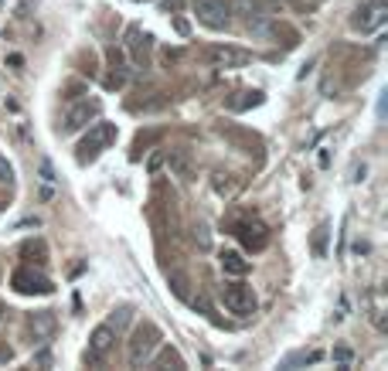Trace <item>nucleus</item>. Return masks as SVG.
Instances as JSON below:
<instances>
[{"instance_id": "nucleus-26", "label": "nucleus", "mask_w": 388, "mask_h": 371, "mask_svg": "<svg viewBox=\"0 0 388 371\" xmlns=\"http://www.w3.org/2000/svg\"><path fill=\"white\" fill-rule=\"evenodd\" d=\"M160 157H164V154H154V157H150V174H154V170L160 167Z\"/></svg>"}, {"instance_id": "nucleus-19", "label": "nucleus", "mask_w": 388, "mask_h": 371, "mask_svg": "<svg viewBox=\"0 0 388 371\" xmlns=\"http://www.w3.org/2000/svg\"><path fill=\"white\" fill-rule=\"evenodd\" d=\"M167 160H171V170H174V174H181V177H191V154H187L184 147L171 150V154H167Z\"/></svg>"}, {"instance_id": "nucleus-4", "label": "nucleus", "mask_w": 388, "mask_h": 371, "mask_svg": "<svg viewBox=\"0 0 388 371\" xmlns=\"http://www.w3.org/2000/svg\"><path fill=\"white\" fill-rule=\"evenodd\" d=\"M11 286H14V293H21V296H51L55 293V283H51L41 269H34V266H21V269H14Z\"/></svg>"}, {"instance_id": "nucleus-18", "label": "nucleus", "mask_w": 388, "mask_h": 371, "mask_svg": "<svg viewBox=\"0 0 388 371\" xmlns=\"http://www.w3.org/2000/svg\"><path fill=\"white\" fill-rule=\"evenodd\" d=\"M167 279H171L174 296H181V300H191V279H187L184 269H171V273H167Z\"/></svg>"}, {"instance_id": "nucleus-14", "label": "nucleus", "mask_w": 388, "mask_h": 371, "mask_svg": "<svg viewBox=\"0 0 388 371\" xmlns=\"http://www.w3.org/2000/svg\"><path fill=\"white\" fill-rule=\"evenodd\" d=\"M147 365H150V368H174V371L187 368V365H184V357L177 355L174 348H157V351H154V357H150Z\"/></svg>"}, {"instance_id": "nucleus-6", "label": "nucleus", "mask_w": 388, "mask_h": 371, "mask_svg": "<svg viewBox=\"0 0 388 371\" xmlns=\"http://www.w3.org/2000/svg\"><path fill=\"white\" fill-rule=\"evenodd\" d=\"M116 330L109 324H99L93 330V338H89V348H85V355H82V361L89 365V368H99L103 361H106L109 355H112V348H116Z\"/></svg>"}, {"instance_id": "nucleus-7", "label": "nucleus", "mask_w": 388, "mask_h": 371, "mask_svg": "<svg viewBox=\"0 0 388 371\" xmlns=\"http://www.w3.org/2000/svg\"><path fill=\"white\" fill-rule=\"evenodd\" d=\"M221 303L235 317H248V313H256V307H259L252 286H246V283H225L221 286Z\"/></svg>"}, {"instance_id": "nucleus-1", "label": "nucleus", "mask_w": 388, "mask_h": 371, "mask_svg": "<svg viewBox=\"0 0 388 371\" xmlns=\"http://www.w3.org/2000/svg\"><path fill=\"white\" fill-rule=\"evenodd\" d=\"M160 340H164V334H160V327H157L154 320H143V324H137L133 338H130V348H126L130 368H147V361L154 357V351L160 348Z\"/></svg>"}, {"instance_id": "nucleus-5", "label": "nucleus", "mask_w": 388, "mask_h": 371, "mask_svg": "<svg viewBox=\"0 0 388 371\" xmlns=\"http://www.w3.org/2000/svg\"><path fill=\"white\" fill-rule=\"evenodd\" d=\"M388 21V4L385 0H365L361 7L355 11V17H351V28L361 34H374L382 31Z\"/></svg>"}, {"instance_id": "nucleus-25", "label": "nucleus", "mask_w": 388, "mask_h": 371, "mask_svg": "<svg viewBox=\"0 0 388 371\" xmlns=\"http://www.w3.org/2000/svg\"><path fill=\"white\" fill-rule=\"evenodd\" d=\"M334 357H337L341 365H347V361H351V351H334Z\"/></svg>"}, {"instance_id": "nucleus-10", "label": "nucleus", "mask_w": 388, "mask_h": 371, "mask_svg": "<svg viewBox=\"0 0 388 371\" xmlns=\"http://www.w3.org/2000/svg\"><path fill=\"white\" fill-rule=\"evenodd\" d=\"M99 109L103 106H99L95 99H82V103H75V106H68V113H65V120H62V133H78V130H85V126L99 116Z\"/></svg>"}, {"instance_id": "nucleus-8", "label": "nucleus", "mask_w": 388, "mask_h": 371, "mask_svg": "<svg viewBox=\"0 0 388 371\" xmlns=\"http://www.w3.org/2000/svg\"><path fill=\"white\" fill-rule=\"evenodd\" d=\"M204 62H211L215 68H242L252 62V51L235 45H208L204 48Z\"/></svg>"}, {"instance_id": "nucleus-3", "label": "nucleus", "mask_w": 388, "mask_h": 371, "mask_svg": "<svg viewBox=\"0 0 388 371\" xmlns=\"http://www.w3.org/2000/svg\"><path fill=\"white\" fill-rule=\"evenodd\" d=\"M191 11L198 17V24L211 28V31H229L232 28L229 0H191Z\"/></svg>"}, {"instance_id": "nucleus-23", "label": "nucleus", "mask_w": 388, "mask_h": 371, "mask_svg": "<svg viewBox=\"0 0 388 371\" xmlns=\"http://www.w3.org/2000/svg\"><path fill=\"white\" fill-rule=\"evenodd\" d=\"M194 242H198V249H211V235H208V225H204V221L194 225Z\"/></svg>"}, {"instance_id": "nucleus-24", "label": "nucleus", "mask_w": 388, "mask_h": 371, "mask_svg": "<svg viewBox=\"0 0 388 371\" xmlns=\"http://www.w3.org/2000/svg\"><path fill=\"white\" fill-rule=\"evenodd\" d=\"M126 320H130V307H120V310H112V320H109V327L120 334V327H123Z\"/></svg>"}, {"instance_id": "nucleus-22", "label": "nucleus", "mask_w": 388, "mask_h": 371, "mask_svg": "<svg viewBox=\"0 0 388 371\" xmlns=\"http://www.w3.org/2000/svg\"><path fill=\"white\" fill-rule=\"evenodd\" d=\"M0 184L14 187V164H11L4 154H0Z\"/></svg>"}, {"instance_id": "nucleus-13", "label": "nucleus", "mask_w": 388, "mask_h": 371, "mask_svg": "<svg viewBox=\"0 0 388 371\" xmlns=\"http://www.w3.org/2000/svg\"><path fill=\"white\" fill-rule=\"evenodd\" d=\"M126 48L133 51V62L143 65L147 51H150V34H143L140 28H130V31H126Z\"/></svg>"}, {"instance_id": "nucleus-27", "label": "nucleus", "mask_w": 388, "mask_h": 371, "mask_svg": "<svg viewBox=\"0 0 388 371\" xmlns=\"http://www.w3.org/2000/svg\"><path fill=\"white\" fill-rule=\"evenodd\" d=\"M0 324H4V307H0Z\"/></svg>"}, {"instance_id": "nucleus-15", "label": "nucleus", "mask_w": 388, "mask_h": 371, "mask_svg": "<svg viewBox=\"0 0 388 371\" xmlns=\"http://www.w3.org/2000/svg\"><path fill=\"white\" fill-rule=\"evenodd\" d=\"M218 263H221V273H229V276H246L248 273V263L242 259V252H235V249H225L218 256Z\"/></svg>"}, {"instance_id": "nucleus-11", "label": "nucleus", "mask_w": 388, "mask_h": 371, "mask_svg": "<svg viewBox=\"0 0 388 371\" xmlns=\"http://www.w3.org/2000/svg\"><path fill=\"white\" fill-rule=\"evenodd\" d=\"M218 133L232 143L235 150H242V154H256V157H263V140L256 137V133H248V130H238V126L232 123H221L218 126Z\"/></svg>"}, {"instance_id": "nucleus-21", "label": "nucleus", "mask_w": 388, "mask_h": 371, "mask_svg": "<svg viewBox=\"0 0 388 371\" xmlns=\"http://www.w3.org/2000/svg\"><path fill=\"white\" fill-rule=\"evenodd\" d=\"M327 232H330L327 225H317V232H313V256H320V259L327 256Z\"/></svg>"}, {"instance_id": "nucleus-9", "label": "nucleus", "mask_w": 388, "mask_h": 371, "mask_svg": "<svg viewBox=\"0 0 388 371\" xmlns=\"http://www.w3.org/2000/svg\"><path fill=\"white\" fill-rule=\"evenodd\" d=\"M232 235L246 249H252V252H259V249L269 246V229H266L263 221H256V218H238L232 225Z\"/></svg>"}, {"instance_id": "nucleus-2", "label": "nucleus", "mask_w": 388, "mask_h": 371, "mask_svg": "<svg viewBox=\"0 0 388 371\" xmlns=\"http://www.w3.org/2000/svg\"><path fill=\"white\" fill-rule=\"evenodd\" d=\"M116 123H106V120H95V123H89V133L78 140V164H93L95 157L103 154V150H109L112 143H116Z\"/></svg>"}, {"instance_id": "nucleus-16", "label": "nucleus", "mask_w": 388, "mask_h": 371, "mask_svg": "<svg viewBox=\"0 0 388 371\" xmlns=\"http://www.w3.org/2000/svg\"><path fill=\"white\" fill-rule=\"evenodd\" d=\"M211 187H215L218 198H235V194H238V187H242V181H238L235 174H225V170H218L215 177H211Z\"/></svg>"}, {"instance_id": "nucleus-20", "label": "nucleus", "mask_w": 388, "mask_h": 371, "mask_svg": "<svg viewBox=\"0 0 388 371\" xmlns=\"http://www.w3.org/2000/svg\"><path fill=\"white\" fill-rule=\"evenodd\" d=\"M259 103H263V93H256V89H242V93H238V99H229L225 106L232 109V113H238V109L259 106Z\"/></svg>"}, {"instance_id": "nucleus-12", "label": "nucleus", "mask_w": 388, "mask_h": 371, "mask_svg": "<svg viewBox=\"0 0 388 371\" xmlns=\"http://www.w3.org/2000/svg\"><path fill=\"white\" fill-rule=\"evenodd\" d=\"M55 327H58V320H55V313H51V310H38V313L28 317V330H31L34 344H45V340L55 334Z\"/></svg>"}, {"instance_id": "nucleus-17", "label": "nucleus", "mask_w": 388, "mask_h": 371, "mask_svg": "<svg viewBox=\"0 0 388 371\" xmlns=\"http://www.w3.org/2000/svg\"><path fill=\"white\" fill-rule=\"evenodd\" d=\"M38 184H41V198H55V184H58V177H55V167H51V160H41L38 164Z\"/></svg>"}]
</instances>
